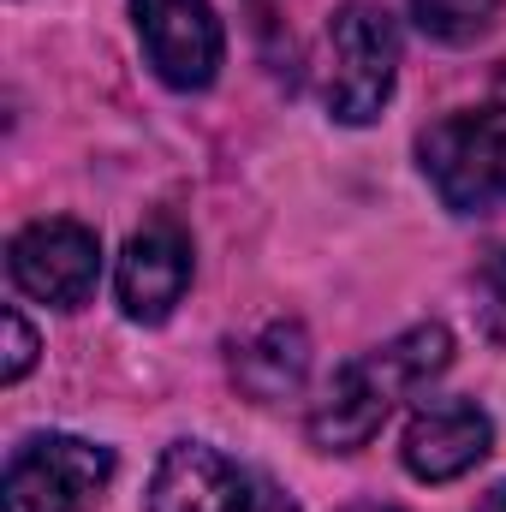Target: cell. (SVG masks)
I'll use <instances>...</instances> for the list:
<instances>
[{
  "label": "cell",
  "mask_w": 506,
  "mask_h": 512,
  "mask_svg": "<svg viewBox=\"0 0 506 512\" xmlns=\"http://www.w3.org/2000/svg\"><path fill=\"white\" fill-rule=\"evenodd\" d=\"M447 358H453V334H447L441 322H417V328H405L399 340H387L376 352L352 358V364L328 382V393L316 399V411H310V441H316L322 453H358V447H370L376 429L393 417V405H399L417 382L441 376Z\"/></svg>",
  "instance_id": "6da1fadb"
},
{
  "label": "cell",
  "mask_w": 506,
  "mask_h": 512,
  "mask_svg": "<svg viewBox=\"0 0 506 512\" xmlns=\"http://www.w3.org/2000/svg\"><path fill=\"white\" fill-rule=\"evenodd\" d=\"M417 161L453 215H489L506 203V72L477 108H459L417 137Z\"/></svg>",
  "instance_id": "7a4b0ae2"
},
{
  "label": "cell",
  "mask_w": 506,
  "mask_h": 512,
  "mask_svg": "<svg viewBox=\"0 0 506 512\" xmlns=\"http://www.w3.org/2000/svg\"><path fill=\"white\" fill-rule=\"evenodd\" d=\"M399 78V24L376 0H346L328 18V114L340 126H370Z\"/></svg>",
  "instance_id": "3957f363"
},
{
  "label": "cell",
  "mask_w": 506,
  "mask_h": 512,
  "mask_svg": "<svg viewBox=\"0 0 506 512\" xmlns=\"http://www.w3.org/2000/svg\"><path fill=\"white\" fill-rule=\"evenodd\" d=\"M114 483V453L84 435H30L0 477L6 512H90Z\"/></svg>",
  "instance_id": "277c9868"
},
{
  "label": "cell",
  "mask_w": 506,
  "mask_h": 512,
  "mask_svg": "<svg viewBox=\"0 0 506 512\" xmlns=\"http://www.w3.org/2000/svg\"><path fill=\"white\" fill-rule=\"evenodd\" d=\"M149 512H298V501L221 447L179 441L161 453L149 477Z\"/></svg>",
  "instance_id": "5b68a950"
},
{
  "label": "cell",
  "mask_w": 506,
  "mask_h": 512,
  "mask_svg": "<svg viewBox=\"0 0 506 512\" xmlns=\"http://www.w3.org/2000/svg\"><path fill=\"white\" fill-rule=\"evenodd\" d=\"M6 274L18 292L54 310H78L102 280V239L84 221H30L6 245Z\"/></svg>",
  "instance_id": "8992f818"
},
{
  "label": "cell",
  "mask_w": 506,
  "mask_h": 512,
  "mask_svg": "<svg viewBox=\"0 0 506 512\" xmlns=\"http://www.w3.org/2000/svg\"><path fill=\"white\" fill-rule=\"evenodd\" d=\"M143 54L155 66L161 84L173 90H209L227 54L221 18L209 12V0H131Z\"/></svg>",
  "instance_id": "52a82bcc"
},
{
  "label": "cell",
  "mask_w": 506,
  "mask_h": 512,
  "mask_svg": "<svg viewBox=\"0 0 506 512\" xmlns=\"http://www.w3.org/2000/svg\"><path fill=\"white\" fill-rule=\"evenodd\" d=\"M495 447V423L477 399H429L417 405V417L405 423V471L417 483H453L465 471H477Z\"/></svg>",
  "instance_id": "ba28073f"
},
{
  "label": "cell",
  "mask_w": 506,
  "mask_h": 512,
  "mask_svg": "<svg viewBox=\"0 0 506 512\" xmlns=\"http://www.w3.org/2000/svg\"><path fill=\"white\" fill-rule=\"evenodd\" d=\"M185 286H191V239L173 221L131 233L126 256H120V310L131 322H167Z\"/></svg>",
  "instance_id": "9c48e42d"
},
{
  "label": "cell",
  "mask_w": 506,
  "mask_h": 512,
  "mask_svg": "<svg viewBox=\"0 0 506 512\" xmlns=\"http://www.w3.org/2000/svg\"><path fill=\"white\" fill-rule=\"evenodd\" d=\"M304 370H310V340H304L298 322H268L251 346L233 358V376L245 382L251 399H286V393H298Z\"/></svg>",
  "instance_id": "30bf717a"
},
{
  "label": "cell",
  "mask_w": 506,
  "mask_h": 512,
  "mask_svg": "<svg viewBox=\"0 0 506 512\" xmlns=\"http://www.w3.org/2000/svg\"><path fill=\"white\" fill-rule=\"evenodd\" d=\"M495 12H501V0H411L417 30L435 36V42H447V48L477 42V36L495 24Z\"/></svg>",
  "instance_id": "8fae6325"
},
{
  "label": "cell",
  "mask_w": 506,
  "mask_h": 512,
  "mask_svg": "<svg viewBox=\"0 0 506 512\" xmlns=\"http://www.w3.org/2000/svg\"><path fill=\"white\" fill-rule=\"evenodd\" d=\"M477 322L489 340H506V245L477 262Z\"/></svg>",
  "instance_id": "7c38bea8"
},
{
  "label": "cell",
  "mask_w": 506,
  "mask_h": 512,
  "mask_svg": "<svg viewBox=\"0 0 506 512\" xmlns=\"http://www.w3.org/2000/svg\"><path fill=\"white\" fill-rule=\"evenodd\" d=\"M36 364V334H30V322H24V310L12 304L6 310V370H0V382H24V370Z\"/></svg>",
  "instance_id": "4fadbf2b"
},
{
  "label": "cell",
  "mask_w": 506,
  "mask_h": 512,
  "mask_svg": "<svg viewBox=\"0 0 506 512\" xmlns=\"http://www.w3.org/2000/svg\"><path fill=\"white\" fill-rule=\"evenodd\" d=\"M477 512H506V483H495V489H483V501H477Z\"/></svg>",
  "instance_id": "5bb4252c"
},
{
  "label": "cell",
  "mask_w": 506,
  "mask_h": 512,
  "mask_svg": "<svg viewBox=\"0 0 506 512\" xmlns=\"http://www.w3.org/2000/svg\"><path fill=\"white\" fill-rule=\"evenodd\" d=\"M346 512H399V507H346Z\"/></svg>",
  "instance_id": "9a60e30c"
}]
</instances>
